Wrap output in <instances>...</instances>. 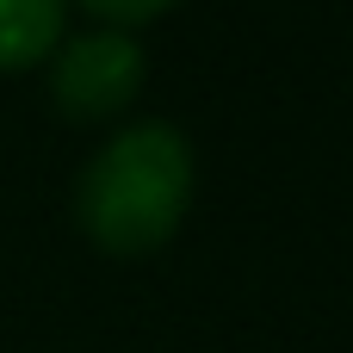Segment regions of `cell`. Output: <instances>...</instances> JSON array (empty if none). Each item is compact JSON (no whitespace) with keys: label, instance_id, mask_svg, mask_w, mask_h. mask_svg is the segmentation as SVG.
Instances as JSON below:
<instances>
[{"label":"cell","instance_id":"1","mask_svg":"<svg viewBox=\"0 0 353 353\" xmlns=\"http://www.w3.org/2000/svg\"><path fill=\"white\" fill-rule=\"evenodd\" d=\"M192 205V149L168 118L105 137L74 180V223L99 254H155Z\"/></svg>","mask_w":353,"mask_h":353},{"label":"cell","instance_id":"2","mask_svg":"<svg viewBox=\"0 0 353 353\" xmlns=\"http://www.w3.org/2000/svg\"><path fill=\"white\" fill-rule=\"evenodd\" d=\"M143 50L137 37L99 25V31H74L50 50V105L74 124H99L112 112H124L143 93Z\"/></svg>","mask_w":353,"mask_h":353},{"label":"cell","instance_id":"3","mask_svg":"<svg viewBox=\"0 0 353 353\" xmlns=\"http://www.w3.org/2000/svg\"><path fill=\"white\" fill-rule=\"evenodd\" d=\"M68 0H0V74L43 62L62 43Z\"/></svg>","mask_w":353,"mask_h":353},{"label":"cell","instance_id":"4","mask_svg":"<svg viewBox=\"0 0 353 353\" xmlns=\"http://www.w3.org/2000/svg\"><path fill=\"white\" fill-rule=\"evenodd\" d=\"M93 19H105L112 31H124V25H143V19H155V12H168L174 0H81Z\"/></svg>","mask_w":353,"mask_h":353}]
</instances>
